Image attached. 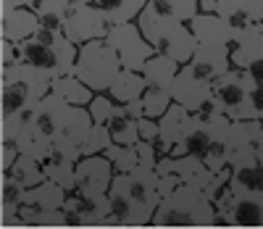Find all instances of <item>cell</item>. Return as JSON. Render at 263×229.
Wrapping results in <instances>:
<instances>
[{
    "mask_svg": "<svg viewBox=\"0 0 263 229\" xmlns=\"http://www.w3.org/2000/svg\"><path fill=\"white\" fill-rule=\"evenodd\" d=\"M137 153H140V166H142V169H150V171H156V169H158L161 155H158L156 145H150V143H140V145H137Z\"/></svg>",
    "mask_w": 263,
    "mask_h": 229,
    "instance_id": "cell-38",
    "label": "cell"
},
{
    "mask_svg": "<svg viewBox=\"0 0 263 229\" xmlns=\"http://www.w3.org/2000/svg\"><path fill=\"white\" fill-rule=\"evenodd\" d=\"M232 190L237 195H263V161L258 150H248L232 158Z\"/></svg>",
    "mask_w": 263,
    "mask_h": 229,
    "instance_id": "cell-14",
    "label": "cell"
},
{
    "mask_svg": "<svg viewBox=\"0 0 263 229\" xmlns=\"http://www.w3.org/2000/svg\"><path fill=\"white\" fill-rule=\"evenodd\" d=\"M74 3H90L100 8L114 24H132L147 8L150 0H74Z\"/></svg>",
    "mask_w": 263,
    "mask_h": 229,
    "instance_id": "cell-23",
    "label": "cell"
},
{
    "mask_svg": "<svg viewBox=\"0 0 263 229\" xmlns=\"http://www.w3.org/2000/svg\"><path fill=\"white\" fill-rule=\"evenodd\" d=\"M71 6H74V0H42V6L37 8L40 27L50 29V32H63Z\"/></svg>",
    "mask_w": 263,
    "mask_h": 229,
    "instance_id": "cell-29",
    "label": "cell"
},
{
    "mask_svg": "<svg viewBox=\"0 0 263 229\" xmlns=\"http://www.w3.org/2000/svg\"><path fill=\"white\" fill-rule=\"evenodd\" d=\"M158 124H161V137H158V143H156V150H158L161 158H166V155H171V150L187 137V132H190L192 124H195V116H192L190 111H184L182 105L174 103Z\"/></svg>",
    "mask_w": 263,
    "mask_h": 229,
    "instance_id": "cell-15",
    "label": "cell"
},
{
    "mask_svg": "<svg viewBox=\"0 0 263 229\" xmlns=\"http://www.w3.org/2000/svg\"><path fill=\"white\" fill-rule=\"evenodd\" d=\"M140 105H142V116L161 121V119L166 116V111L174 105V98H171L168 90L147 87V90H145V95H142V100H140Z\"/></svg>",
    "mask_w": 263,
    "mask_h": 229,
    "instance_id": "cell-32",
    "label": "cell"
},
{
    "mask_svg": "<svg viewBox=\"0 0 263 229\" xmlns=\"http://www.w3.org/2000/svg\"><path fill=\"white\" fill-rule=\"evenodd\" d=\"M255 79L245 68H232L221 79L213 82V98L221 105L224 116L229 121H255L253 111V93H255Z\"/></svg>",
    "mask_w": 263,
    "mask_h": 229,
    "instance_id": "cell-6",
    "label": "cell"
},
{
    "mask_svg": "<svg viewBox=\"0 0 263 229\" xmlns=\"http://www.w3.org/2000/svg\"><path fill=\"white\" fill-rule=\"evenodd\" d=\"M27 0H3V11H13V8H24Z\"/></svg>",
    "mask_w": 263,
    "mask_h": 229,
    "instance_id": "cell-46",
    "label": "cell"
},
{
    "mask_svg": "<svg viewBox=\"0 0 263 229\" xmlns=\"http://www.w3.org/2000/svg\"><path fill=\"white\" fill-rule=\"evenodd\" d=\"M216 205L203 190L192 185H179L168 198L161 200L153 224L156 229H211L216 226Z\"/></svg>",
    "mask_w": 263,
    "mask_h": 229,
    "instance_id": "cell-1",
    "label": "cell"
},
{
    "mask_svg": "<svg viewBox=\"0 0 263 229\" xmlns=\"http://www.w3.org/2000/svg\"><path fill=\"white\" fill-rule=\"evenodd\" d=\"M87 111H90V116H92L95 124L108 127V121H111L114 111H116V103L111 100V95H108V93H98V95L92 98V103L87 105Z\"/></svg>",
    "mask_w": 263,
    "mask_h": 229,
    "instance_id": "cell-37",
    "label": "cell"
},
{
    "mask_svg": "<svg viewBox=\"0 0 263 229\" xmlns=\"http://www.w3.org/2000/svg\"><path fill=\"white\" fill-rule=\"evenodd\" d=\"M145 90H147V82L140 72H126V68H121V74L111 84L108 95H111V100L116 105H140Z\"/></svg>",
    "mask_w": 263,
    "mask_h": 229,
    "instance_id": "cell-22",
    "label": "cell"
},
{
    "mask_svg": "<svg viewBox=\"0 0 263 229\" xmlns=\"http://www.w3.org/2000/svg\"><path fill=\"white\" fill-rule=\"evenodd\" d=\"M248 72H250V77L255 79V84H260V87H263V61H260V63H255L253 68H248Z\"/></svg>",
    "mask_w": 263,
    "mask_h": 229,
    "instance_id": "cell-44",
    "label": "cell"
},
{
    "mask_svg": "<svg viewBox=\"0 0 263 229\" xmlns=\"http://www.w3.org/2000/svg\"><path fill=\"white\" fill-rule=\"evenodd\" d=\"M16 216H18L21 226H37V229H42V226H50V229L66 226L63 211H37V208H27V205H21Z\"/></svg>",
    "mask_w": 263,
    "mask_h": 229,
    "instance_id": "cell-34",
    "label": "cell"
},
{
    "mask_svg": "<svg viewBox=\"0 0 263 229\" xmlns=\"http://www.w3.org/2000/svg\"><path fill=\"white\" fill-rule=\"evenodd\" d=\"M255 150H258V158H260V161H263V134H260V140H258Z\"/></svg>",
    "mask_w": 263,
    "mask_h": 229,
    "instance_id": "cell-47",
    "label": "cell"
},
{
    "mask_svg": "<svg viewBox=\"0 0 263 229\" xmlns=\"http://www.w3.org/2000/svg\"><path fill=\"white\" fill-rule=\"evenodd\" d=\"M140 119H142V105H116L108 129L116 145H140Z\"/></svg>",
    "mask_w": 263,
    "mask_h": 229,
    "instance_id": "cell-20",
    "label": "cell"
},
{
    "mask_svg": "<svg viewBox=\"0 0 263 229\" xmlns=\"http://www.w3.org/2000/svg\"><path fill=\"white\" fill-rule=\"evenodd\" d=\"M137 27L145 34V40L156 48V53H161L166 58H174L179 66H187L195 58L197 48H200L197 40H195V34H192V29H190V24L158 13L150 3L140 13Z\"/></svg>",
    "mask_w": 263,
    "mask_h": 229,
    "instance_id": "cell-2",
    "label": "cell"
},
{
    "mask_svg": "<svg viewBox=\"0 0 263 229\" xmlns=\"http://www.w3.org/2000/svg\"><path fill=\"white\" fill-rule=\"evenodd\" d=\"M63 216H66V226H84V229L114 226L108 198L87 200L77 192H69V198H66V203H63Z\"/></svg>",
    "mask_w": 263,
    "mask_h": 229,
    "instance_id": "cell-10",
    "label": "cell"
},
{
    "mask_svg": "<svg viewBox=\"0 0 263 229\" xmlns=\"http://www.w3.org/2000/svg\"><path fill=\"white\" fill-rule=\"evenodd\" d=\"M253 111H255V121L263 116V87L258 84L255 93H253Z\"/></svg>",
    "mask_w": 263,
    "mask_h": 229,
    "instance_id": "cell-43",
    "label": "cell"
},
{
    "mask_svg": "<svg viewBox=\"0 0 263 229\" xmlns=\"http://www.w3.org/2000/svg\"><path fill=\"white\" fill-rule=\"evenodd\" d=\"M182 72V66L174 61V58H166L161 53H156L145 66H142V77L147 82V87H158V90H168L171 93V87H174V79L179 77Z\"/></svg>",
    "mask_w": 263,
    "mask_h": 229,
    "instance_id": "cell-24",
    "label": "cell"
},
{
    "mask_svg": "<svg viewBox=\"0 0 263 229\" xmlns=\"http://www.w3.org/2000/svg\"><path fill=\"white\" fill-rule=\"evenodd\" d=\"M258 127H260V132H263V116H260V119H258Z\"/></svg>",
    "mask_w": 263,
    "mask_h": 229,
    "instance_id": "cell-48",
    "label": "cell"
},
{
    "mask_svg": "<svg viewBox=\"0 0 263 229\" xmlns=\"http://www.w3.org/2000/svg\"><path fill=\"white\" fill-rule=\"evenodd\" d=\"M171 98L177 105H182L184 111H190L192 116L200 111L211 98H213V84L200 79L190 66H182L179 77L174 79V87H171Z\"/></svg>",
    "mask_w": 263,
    "mask_h": 229,
    "instance_id": "cell-11",
    "label": "cell"
},
{
    "mask_svg": "<svg viewBox=\"0 0 263 229\" xmlns=\"http://www.w3.org/2000/svg\"><path fill=\"white\" fill-rule=\"evenodd\" d=\"M190 29L197 40V45H213V48H229L232 40H234V32L229 29V24L216 16V13H197L192 21H190Z\"/></svg>",
    "mask_w": 263,
    "mask_h": 229,
    "instance_id": "cell-19",
    "label": "cell"
},
{
    "mask_svg": "<svg viewBox=\"0 0 263 229\" xmlns=\"http://www.w3.org/2000/svg\"><path fill=\"white\" fill-rule=\"evenodd\" d=\"M179 185H182L179 177H174V174H158V190H161V198H168Z\"/></svg>",
    "mask_w": 263,
    "mask_h": 229,
    "instance_id": "cell-42",
    "label": "cell"
},
{
    "mask_svg": "<svg viewBox=\"0 0 263 229\" xmlns=\"http://www.w3.org/2000/svg\"><path fill=\"white\" fill-rule=\"evenodd\" d=\"M3 177L16 179L18 185H24L27 190L42 185V182H48V179H45V169H42V164L34 161V158H27V155H18L16 161L11 164V169L3 171Z\"/></svg>",
    "mask_w": 263,
    "mask_h": 229,
    "instance_id": "cell-27",
    "label": "cell"
},
{
    "mask_svg": "<svg viewBox=\"0 0 263 229\" xmlns=\"http://www.w3.org/2000/svg\"><path fill=\"white\" fill-rule=\"evenodd\" d=\"M50 90L53 79L27 63L6 68L3 79H0V113H3V119L24 116L50 95Z\"/></svg>",
    "mask_w": 263,
    "mask_h": 229,
    "instance_id": "cell-3",
    "label": "cell"
},
{
    "mask_svg": "<svg viewBox=\"0 0 263 229\" xmlns=\"http://www.w3.org/2000/svg\"><path fill=\"white\" fill-rule=\"evenodd\" d=\"M18 56H21V63L48 74L55 82L61 77L74 74L79 48L71 40H66L63 32H50V29L40 27V32L32 40L18 45Z\"/></svg>",
    "mask_w": 263,
    "mask_h": 229,
    "instance_id": "cell-4",
    "label": "cell"
},
{
    "mask_svg": "<svg viewBox=\"0 0 263 229\" xmlns=\"http://www.w3.org/2000/svg\"><path fill=\"white\" fill-rule=\"evenodd\" d=\"M105 158L111 161L114 171L116 174H132V171H137L142 169L140 166V153H137V145L135 148H129V145H111L105 150Z\"/></svg>",
    "mask_w": 263,
    "mask_h": 229,
    "instance_id": "cell-33",
    "label": "cell"
},
{
    "mask_svg": "<svg viewBox=\"0 0 263 229\" xmlns=\"http://www.w3.org/2000/svg\"><path fill=\"white\" fill-rule=\"evenodd\" d=\"M192 72L205 79V82H216L221 79L227 72H232V56H229V48H213V45H200L195 53V58L187 63Z\"/></svg>",
    "mask_w": 263,
    "mask_h": 229,
    "instance_id": "cell-18",
    "label": "cell"
},
{
    "mask_svg": "<svg viewBox=\"0 0 263 229\" xmlns=\"http://www.w3.org/2000/svg\"><path fill=\"white\" fill-rule=\"evenodd\" d=\"M158 174H174V177H179L182 185H192L197 190H203L208 192L211 185H213V171L200 161V158H192V155H184V158H161L158 161Z\"/></svg>",
    "mask_w": 263,
    "mask_h": 229,
    "instance_id": "cell-13",
    "label": "cell"
},
{
    "mask_svg": "<svg viewBox=\"0 0 263 229\" xmlns=\"http://www.w3.org/2000/svg\"><path fill=\"white\" fill-rule=\"evenodd\" d=\"M50 93H53V95H58L63 103L74 105V108H87V105L92 103V98H95V93H92V90L87 87L77 74H69V77L55 79Z\"/></svg>",
    "mask_w": 263,
    "mask_h": 229,
    "instance_id": "cell-26",
    "label": "cell"
},
{
    "mask_svg": "<svg viewBox=\"0 0 263 229\" xmlns=\"http://www.w3.org/2000/svg\"><path fill=\"white\" fill-rule=\"evenodd\" d=\"M218 0H200V13H216Z\"/></svg>",
    "mask_w": 263,
    "mask_h": 229,
    "instance_id": "cell-45",
    "label": "cell"
},
{
    "mask_svg": "<svg viewBox=\"0 0 263 229\" xmlns=\"http://www.w3.org/2000/svg\"><path fill=\"white\" fill-rule=\"evenodd\" d=\"M116 24L108 19L100 8L90 6V3H74L69 11V19L63 24V37L71 40L77 48L95 40H105Z\"/></svg>",
    "mask_w": 263,
    "mask_h": 229,
    "instance_id": "cell-8",
    "label": "cell"
},
{
    "mask_svg": "<svg viewBox=\"0 0 263 229\" xmlns=\"http://www.w3.org/2000/svg\"><path fill=\"white\" fill-rule=\"evenodd\" d=\"M24 195H27V187L18 185L16 179H8L3 177V185H0V203H3V219L8 216H16L18 208L24 205Z\"/></svg>",
    "mask_w": 263,
    "mask_h": 229,
    "instance_id": "cell-35",
    "label": "cell"
},
{
    "mask_svg": "<svg viewBox=\"0 0 263 229\" xmlns=\"http://www.w3.org/2000/svg\"><path fill=\"white\" fill-rule=\"evenodd\" d=\"M69 198V192L61 190L53 182H42V185L27 190L24 195V205L27 208H37V211H63V203Z\"/></svg>",
    "mask_w": 263,
    "mask_h": 229,
    "instance_id": "cell-25",
    "label": "cell"
},
{
    "mask_svg": "<svg viewBox=\"0 0 263 229\" xmlns=\"http://www.w3.org/2000/svg\"><path fill=\"white\" fill-rule=\"evenodd\" d=\"M229 56L234 68H253L263 61V24H253L250 29L234 32V40L229 45Z\"/></svg>",
    "mask_w": 263,
    "mask_h": 229,
    "instance_id": "cell-17",
    "label": "cell"
},
{
    "mask_svg": "<svg viewBox=\"0 0 263 229\" xmlns=\"http://www.w3.org/2000/svg\"><path fill=\"white\" fill-rule=\"evenodd\" d=\"M158 137H161V124H158L156 119L142 116V119H140V143L156 145V143H158Z\"/></svg>",
    "mask_w": 263,
    "mask_h": 229,
    "instance_id": "cell-39",
    "label": "cell"
},
{
    "mask_svg": "<svg viewBox=\"0 0 263 229\" xmlns=\"http://www.w3.org/2000/svg\"><path fill=\"white\" fill-rule=\"evenodd\" d=\"M42 169H45V179L53 182V185H58L61 190H66V192L77 190V161L53 155L50 161L42 164Z\"/></svg>",
    "mask_w": 263,
    "mask_h": 229,
    "instance_id": "cell-28",
    "label": "cell"
},
{
    "mask_svg": "<svg viewBox=\"0 0 263 229\" xmlns=\"http://www.w3.org/2000/svg\"><path fill=\"white\" fill-rule=\"evenodd\" d=\"M216 16H221L232 32H242L253 27V19L248 13V3L245 0H218L216 6Z\"/></svg>",
    "mask_w": 263,
    "mask_h": 229,
    "instance_id": "cell-30",
    "label": "cell"
},
{
    "mask_svg": "<svg viewBox=\"0 0 263 229\" xmlns=\"http://www.w3.org/2000/svg\"><path fill=\"white\" fill-rule=\"evenodd\" d=\"M69 108H71L69 103H63L58 95L50 93L32 111V127L42 137H48L50 143H55L58 137L63 134V124H66V116H69Z\"/></svg>",
    "mask_w": 263,
    "mask_h": 229,
    "instance_id": "cell-16",
    "label": "cell"
},
{
    "mask_svg": "<svg viewBox=\"0 0 263 229\" xmlns=\"http://www.w3.org/2000/svg\"><path fill=\"white\" fill-rule=\"evenodd\" d=\"M114 145V137L108 127L95 124L87 134V140L82 143V158H92V155H105V150Z\"/></svg>",
    "mask_w": 263,
    "mask_h": 229,
    "instance_id": "cell-36",
    "label": "cell"
},
{
    "mask_svg": "<svg viewBox=\"0 0 263 229\" xmlns=\"http://www.w3.org/2000/svg\"><path fill=\"white\" fill-rule=\"evenodd\" d=\"M105 42L116 50L121 68H126V72H142V66L156 56V48L145 40L137 21H132V24H116L108 32Z\"/></svg>",
    "mask_w": 263,
    "mask_h": 229,
    "instance_id": "cell-7",
    "label": "cell"
},
{
    "mask_svg": "<svg viewBox=\"0 0 263 229\" xmlns=\"http://www.w3.org/2000/svg\"><path fill=\"white\" fill-rule=\"evenodd\" d=\"M74 74L92 90V93H108L116 77L121 74V61L116 50L105 40L87 42L79 48V58L74 66Z\"/></svg>",
    "mask_w": 263,
    "mask_h": 229,
    "instance_id": "cell-5",
    "label": "cell"
},
{
    "mask_svg": "<svg viewBox=\"0 0 263 229\" xmlns=\"http://www.w3.org/2000/svg\"><path fill=\"white\" fill-rule=\"evenodd\" d=\"M40 32V19L34 11L29 8H13V11H3V19H0V34L3 40L21 45L32 40Z\"/></svg>",
    "mask_w": 263,
    "mask_h": 229,
    "instance_id": "cell-21",
    "label": "cell"
},
{
    "mask_svg": "<svg viewBox=\"0 0 263 229\" xmlns=\"http://www.w3.org/2000/svg\"><path fill=\"white\" fill-rule=\"evenodd\" d=\"M114 179H116V171L105 155L82 158L77 164V190L74 192L87 198V200L108 198V190H111Z\"/></svg>",
    "mask_w": 263,
    "mask_h": 229,
    "instance_id": "cell-9",
    "label": "cell"
},
{
    "mask_svg": "<svg viewBox=\"0 0 263 229\" xmlns=\"http://www.w3.org/2000/svg\"><path fill=\"white\" fill-rule=\"evenodd\" d=\"M0 63H3V72L6 68H13V66H18L21 63V56H18V45H13V42H8V40H0Z\"/></svg>",
    "mask_w": 263,
    "mask_h": 229,
    "instance_id": "cell-40",
    "label": "cell"
},
{
    "mask_svg": "<svg viewBox=\"0 0 263 229\" xmlns=\"http://www.w3.org/2000/svg\"><path fill=\"white\" fill-rule=\"evenodd\" d=\"M218 116H224V111H221V105H218L216 98H211L200 111L195 113V119H197V121H203V124H211V121H216Z\"/></svg>",
    "mask_w": 263,
    "mask_h": 229,
    "instance_id": "cell-41",
    "label": "cell"
},
{
    "mask_svg": "<svg viewBox=\"0 0 263 229\" xmlns=\"http://www.w3.org/2000/svg\"><path fill=\"white\" fill-rule=\"evenodd\" d=\"M237 226V229H263V195H237L229 208L218 214L216 226Z\"/></svg>",
    "mask_w": 263,
    "mask_h": 229,
    "instance_id": "cell-12",
    "label": "cell"
},
{
    "mask_svg": "<svg viewBox=\"0 0 263 229\" xmlns=\"http://www.w3.org/2000/svg\"><path fill=\"white\" fill-rule=\"evenodd\" d=\"M150 6L158 13L171 16L177 21H184V24H190V21L200 13V0H150Z\"/></svg>",
    "mask_w": 263,
    "mask_h": 229,
    "instance_id": "cell-31",
    "label": "cell"
}]
</instances>
